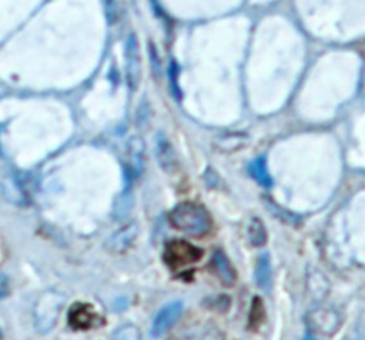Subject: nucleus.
Wrapping results in <instances>:
<instances>
[{
	"mask_svg": "<svg viewBox=\"0 0 365 340\" xmlns=\"http://www.w3.org/2000/svg\"><path fill=\"white\" fill-rule=\"evenodd\" d=\"M168 222L176 230L193 237H203L213 229L207 209L196 202H180L168 213Z\"/></svg>",
	"mask_w": 365,
	"mask_h": 340,
	"instance_id": "obj_1",
	"label": "nucleus"
},
{
	"mask_svg": "<svg viewBox=\"0 0 365 340\" xmlns=\"http://www.w3.org/2000/svg\"><path fill=\"white\" fill-rule=\"evenodd\" d=\"M307 329L315 337H330L343 326V314L335 307L321 306L307 314Z\"/></svg>",
	"mask_w": 365,
	"mask_h": 340,
	"instance_id": "obj_2",
	"label": "nucleus"
},
{
	"mask_svg": "<svg viewBox=\"0 0 365 340\" xmlns=\"http://www.w3.org/2000/svg\"><path fill=\"white\" fill-rule=\"evenodd\" d=\"M64 298L55 290H48L37 300L35 307V328L39 333H47L56 325Z\"/></svg>",
	"mask_w": 365,
	"mask_h": 340,
	"instance_id": "obj_3",
	"label": "nucleus"
},
{
	"mask_svg": "<svg viewBox=\"0 0 365 340\" xmlns=\"http://www.w3.org/2000/svg\"><path fill=\"white\" fill-rule=\"evenodd\" d=\"M203 253V249L191 245L186 240H172L164 248L163 259L170 269L177 271L202 260Z\"/></svg>",
	"mask_w": 365,
	"mask_h": 340,
	"instance_id": "obj_4",
	"label": "nucleus"
},
{
	"mask_svg": "<svg viewBox=\"0 0 365 340\" xmlns=\"http://www.w3.org/2000/svg\"><path fill=\"white\" fill-rule=\"evenodd\" d=\"M183 310H184V306L179 300L168 303L163 309H160L159 313L156 314L154 321H153V325H152V330H150L152 336H154V337L161 336L172 329L179 322V319L181 318Z\"/></svg>",
	"mask_w": 365,
	"mask_h": 340,
	"instance_id": "obj_5",
	"label": "nucleus"
},
{
	"mask_svg": "<svg viewBox=\"0 0 365 340\" xmlns=\"http://www.w3.org/2000/svg\"><path fill=\"white\" fill-rule=\"evenodd\" d=\"M154 156L159 166L167 173H173L179 166V159L173 143L166 136V133L159 132L154 139Z\"/></svg>",
	"mask_w": 365,
	"mask_h": 340,
	"instance_id": "obj_6",
	"label": "nucleus"
},
{
	"mask_svg": "<svg viewBox=\"0 0 365 340\" xmlns=\"http://www.w3.org/2000/svg\"><path fill=\"white\" fill-rule=\"evenodd\" d=\"M139 232L140 229L136 222H130L125 225L107 239L106 249L114 255H121L127 252L133 246L136 239L139 237Z\"/></svg>",
	"mask_w": 365,
	"mask_h": 340,
	"instance_id": "obj_7",
	"label": "nucleus"
},
{
	"mask_svg": "<svg viewBox=\"0 0 365 340\" xmlns=\"http://www.w3.org/2000/svg\"><path fill=\"white\" fill-rule=\"evenodd\" d=\"M127 160L125 163V176L132 183L141 172L143 156H144V143L140 137L130 139L127 144Z\"/></svg>",
	"mask_w": 365,
	"mask_h": 340,
	"instance_id": "obj_8",
	"label": "nucleus"
},
{
	"mask_svg": "<svg viewBox=\"0 0 365 340\" xmlns=\"http://www.w3.org/2000/svg\"><path fill=\"white\" fill-rule=\"evenodd\" d=\"M97 319L99 318L93 312V307L86 303L73 305L69 312V323L76 330H87L93 328Z\"/></svg>",
	"mask_w": 365,
	"mask_h": 340,
	"instance_id": "obj_9",
	"label": "nucleus"
},
{
	"mask_svg": "<svg viewBox=\"0 0 365 340\" xmlns=\"http://www.w3.org/2000/svg\"><path fill=\"white\" fill-rule=\"evenodd\" d=\"M211 267L215 273V276L220 279V282L224 286H233L235 284L237 280V272L234 269L233 263L230 262V259L226 256L224 252L222 250H215L211 259Z\"/></svg>",
	"mask_w": 365,
	"mask_h": 340,
	"instance_id": "obj_10",
	"label": "nucleus"
},
{
	"mask_svg": "<svg viewBox=\"0 0 365 340\" xmlns=\"http://www.w3.org/2000/svg\"><path fill=\"white\" fill-rule=\"evenodd\" d=\"M256 283L260 289L269 291L273 286V267L269 253H262L256 266Z\"/></svg>",
	"mask_w": 365,
	"mask_h": 340,
	"instance_id": "obj_11",
	"label": "nucleus"
},
{
	"mask_svg": "<svg viewBox=\"0 0 365 340\" xmlns=\"http://www.w3.org/2000/svg\"><path fill=\"white\" fill-rule=\"evenodd\" d=\"M249 173L262 187H270L273 183L271 176L269 173V167H267L264 158H258L250 163Z\"/></svg>",
	"mask_w": 365,
	"mask_h": 340,
	"instance_id": "obj_12",
	"label": "nucleus"
},
{
	"mask_svg": "<svg viewBox=\"0 0 365 340\" xmlns=\"http://www.w3.org/2000/svg\"><path fill=\"white\" fill-rule=\"evenodd\" d=\"M139 46L136 39H130L129 43V83L134 89L140 80V62H139Z\"/></svg>",
	"mask_w": 365,
	"mask_h": 340,
	"instance_id": "obj_13",
	"label": "nucleus"
},
{
	"mask_svg": "<svg viewBox=\"0 0 365 340\" xmlns=\"http://www.w3.org/2000/svg\"><path fill=\"white\" fill-rule=\"evenodd\" d=\"M247 236L249 240L253 246H264L267 243V239H269V235H267V229L264 226V223L261 222V219L254 217L249 230H247Z\"/></svg>",
	"mask_w": 365,
	"mask_h": 340,
	"instance_id": "obj_14",
	"label": "nucleus"
},
{
	"mask_svg": "<svg viewBox=\"0 0 365 340\" xmlns=\"http://www.w3.org/2000/svg\"><path fill=\"white\" fill-rule=\"evenodd\" d=\"M133 205V194L132 192H129L127 189L123 192V194L118 198L116 206H114V214L116 217H125L129 212H130V207Z\"/></svg>",
	"mask_w": 365,
	"mask_h": 340,
	"instance_id": "obj_15",
	"label": "nucleus"
},
{
	"mask_svg": "<svg viewBox=\"0 0 365 340\" xmlns=\"http://www.w3.org/2000/svg\"><path fill=\"white\" fill-rule=\"evenodd\" d=\"M265 318V309L260 298H254L251 310H250V326L251 328H258L261 322Z\"/></svg>",
	"mask_w": 365,
	"mask_h": 340,
	"instance_id": "obj_16",
	"label": "nucleus"
},
{
	"mask_svg": "<svg viewBox=\"0 0 365 340\" xmlns=\"http://www.w3.org/2000/svg\"><path fill=\"white\" fill-rule=\"evenodd\" d=\"M10 282L6 275H0V299H3L9 295Z\"/></svg>",
	"mask_w": 365,
	"mask_h": 340,
	"instance_id": "obj_17",
	"label": "nucleus"
},
{
	"mask_svg": "<svg viewBox=\"0 0 365 340\" xmlns=\"http://www.w3.org/2000/svg\"><path fill=\"white\" fill-rule=\"evenodd\" d=\"M2 336H3V334H2V330H0V337H2Z\"/></svg>",
	"mask_w": 365,
	"mask_h": 340,
	"instance_id": "obj_18",
	"label": "nucleus"
}]
</instances>
